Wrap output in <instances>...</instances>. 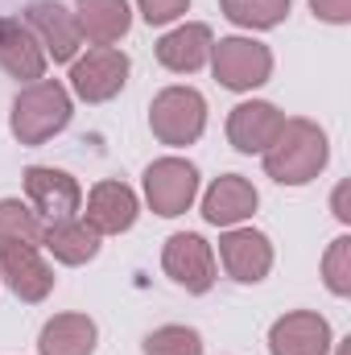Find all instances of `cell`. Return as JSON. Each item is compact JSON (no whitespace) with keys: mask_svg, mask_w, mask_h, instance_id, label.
Listing matches in <instances>:
<instances>
[{"mask_svg":"<svg viewBox=\"0 0 351 355\" xmlns=\"http://www.w3.org/2000/svg\"><path fill=\"white\" fill-rule=\"evenodd\" d=\"M264 157V174L277 186H306L327 170L331 162V141L327 132L306 120V116H289L277 132V141L261 153Z\"/></svg>","mask_w":351,"mask_h":355,"instance_id":"1","label":"cell"},{"mask_svg":"<svg viewBox=\"0 0 351 355\" xmlns=\"http://www.w3.org/2000/svg\"><path fill=\"white\" fill-rule=\"evenodd\" d=\"M75 116V99L71 91L62 87L58 79H37V83H25L12 99V112H8V128L21 145H46L54 141Z\"/></svg>","mask_w":351,"mask_h":355,"instance_id":"2","label":"cell"},{"mask_svg":"<svg viewBox=\"0 0 351 355\" xmlns=\"http://www.w3.org/2000/svg\"><path fill=\"white\" fill-rule=\"evenodd\" d=\"M149 128L162 145L186 149L207 132V99L194 87H166L149 103Z\"/></svg>","mask_w":351,"mask_h":355,"instance_id":"3","label":"cell"},{"mask_svg":"<svg viewBox=\"0 0 351 355\" xmlns=\"http://www.w3.org/2000/svg\"><path fill=\"white\" fill-rule=\"evenodd\" d=\"M211 75L228 91H257L273 79V50L257 37H219L211 46Z\"/></svg>","mask_w":351,"mask_h":355,"instance_id":"4","label":"cell"},{"mask_svg":"<svg viewBox=\"0 0 351 355\" xmlns=\"http://www.w3.org/2000/svg\"><path fill=\"white\" fill-rule=\"evenodd\" d=\"M141 186H145V202L153 215L178 219L198 198V166L186 157H157V162H149Z\"/></svg>","mask_w":351,"mask_h":355,"instance_id":"5","label":"cell"},{"mask_svg":"<svg viewBox=\"0 0 351 355\" xmlns=\"http://www.w3.org/2000/svg\"><path fill=\"white\" fill-rule=\"evenodd\" d=\"M21 186H25V202L33 207V215L42 223H62V219H75L83 211V186L67 170L29 166L21 174Z\"/></svg>","mask_w":351,"mask_h":355,"instance_id":"6","label":"cell"},{"mask_svg":"<svg viewBox=\"0 0 351 355\" xmlns=\"http://www.w3.org/2000/svg\"><path fill=\"white\" fill-rule=\"evenodd\" d=\"M128 54L116 50V46H91L83 58L71 62V91L83 99V103H108L116 99L124 83H128Z\"/></svg>","mask_w":351,"mask_h":355,"instance_id":"7","label":"cell"},{"mask_svg":"<svg viewBox=\"0 0 351 355\" xmlns=\"http://www.w3.org/2000/svg\"><path fill=\"white\" fill-rule=\"evenodd\" d=\"M162 268L186 293H207L219 277L215 268V248L198 236V232H174L162 248Z\"/></svg>","mask_w":351,"mask_h":355,"instance_id":"8","label":"cell"},{"mask_svg":"<svg viewBox=\"0 0 351 355\" xmlns=\"http://www.w3.org/2000/svg\"><path fill=\"white\" fill-rule=\"evenodd\" d=\"M21 21L33 29V37L42 42L46 58H54V62H75L79 58L83 33L75 25V8H67L58 0H33Z\"/></svg>","mask_w":351,"mask_h":355,"instance_id":"9","label":"cell"},{"mask_svg":"<svg viewBox=\"0 0 351 355\" xmlns=\"http://www.w3.org/2000/svg\"><path fill=\"white\" fill-rule=\"evenodd\" d=\"M0 281L29 306L54 293V268L46 265L37 244H0Z\"/></svg>","mask_w":351,"mask_h":355,"instance_id":"10","label":"cell"},{"mask_svg":"<svg viewBox=\"0 0 351 355\" xmlns=\"http://www.w3.org/2000/svg\"><path fill=\"white\" fill-rule=\"evenodd\" d=\"M219 265L223 272L232 277V281H240V285H257L268 277V268H273V244H268V236L257 232V227H228L223 236H219Z\"/></svg>","mask_w":351,"mask_h":355,"instance_id":"11","label":"cell"},{"mask_svg":"<svg viewBox=\"0 0 351 355\" xmlns=\"http://www.w3.org/2000/svg\"><path fill=\"white\" fill-rule=\"evenodd\" d=\"M331 322L318 310H289L268 327V355H331Z\"/></svg>","mask_w":351,"mask_h":355,"instance_id":"12","label":"cell"},{"mask_svg":"<svg viewBox=\"0 0 351 355\" xmlns=\"http://www.w3.org/2000/svg\"><path fill=\"white\" fill-rule=\"evenodd\" d=\"M137 215H141V198H137V190L128 182L103 178V182L91 186L83 219H87L99 236H124L137 223Z\"/></svg>","mask_w":351,"mask_h":355,"instance_id":"13","label":"cell"},{"mask_svg":"<svg viewBox=\"0 0 351 355\" xmlns=\"http://www.w3.org/2000/svg\"><path fill=\"white\" fill-rule=\"evenodd\" d=\"M285 124V112L268 99H244L228 112V145L236 153H264Z\"/></svg>","mask_w":351,"mask_h":355,"instance_id":"14","label":"cell"},{"mask_svg":"<svg viewBox=\"0 0 351 355\" xmlns=\"http://www.w3.org/2000/svg\"><path fill=\"white\" fill-rule=\"evenodd\" d=\"M257 202H261V194H257V186L244 174H219L207 186V194H203V219L211 227L228 232V227L248 223L257 215Z\"/></svg>","mask_w":351,"mask_h":355,"instance_id":"15","label":"cell"},{"mask_svg":"<svg viewBox=\"0 0 351 355\" xmlns=\"http://www.w3.org/2000/svg\"><path fill=\"white\" fill-rule=\"evenodd\" d=\"M46 50L33 37V29L21 17H0V71L21 79V83H37L46 79Z\"/></svg>","mask_w":351,"mask_h":355,"instance_id":"16","label":"cell"},{"mask_svg":"<svg viewBox=\"0 0 351 355\" xmlns=\"http://www.w3.org/2000/svg\"><path fill=\"white\" fill-rule=\"evenodd\" d=\"M211 46H215L211 25L186 21V25L170 29V33H162V42L153 46V54H157V62H162L166 71H174V75H194V71H203V67L211 62Z\"/></svg>","mask_w":351,"mask_h":355,"instance_id":"17","label":"cell"},{"mask_svg":"<svg viewBox=\"0 0 351 355\" xmlns=\"http://www.w3.org/2000/svg\"><path fill=\"white\" fill-rule=\"evenodd\" d=\"M99 240H103V236L91 227L87 219H79V215L42 227V248H46L58 265H71V268L95 261V257H99Z\"/></svg>","mask_w":351,"mask_h":355,"instance_id":"18","label":"cell"},{"mask_svg":"<svg viewBox=\"0 0 351 355\" xmlns=\"http://www.w3.org/2000/svg\"><path fill=\"white\" fill-rule=\"evenodd\" d=\"M75 25L91 46H112L132 29L128 0H75Z\"/></svg>","mask_w":351,"mask_h":355,"instance_id":"19","label":"cell"},{"mask_svg":"<svg viewBox=\"0 0 351 355\" xmlns=\"http://www.w3.org/2000/svg\"><path fill=\"white\" fill-rule=\"evenodd\" d=\"M99 343V327L87 314H54L37 335V355H91Z\"/></svg>","mask_w":351,"mask_h":355,"instance_id":"20","label":"cell"},{"mask_svg":"<svg viewBox=\"0 0 351 355\" xmlns=\"http://www.w3.org/2000/svg\"><path fill=\"white\" fill-rule=\"evenodd\" d=\"M219 8L240 29H277L289 17L293 0H219Z\"/></svg>","mask_w":351,"mask_h":355,"instance_id":"21","label":"cell"},{"mask_svg":"<svg viewBox=\"0 0 351 355\" xmlns=\"http://www.w3.org/2000/svg\"><path fill=\"white\" fill-rule=\"evenodd\" d=\"M42 219L25 198H0V244H37L42 248Z\"/></svg>","mask_w":351,"mask_h":355,"instance_id":"22","label":"cell"},{"mask_svg":"<svg viewBox=\"0 0 351 355\" xmlns=\"http://www.w3.org/2000/svg\"><path fill=\"white\" fill-rule=\"evenodd\" d=\"M141 352L145 355H203V335L194 331V327H157V331H149L145 335V343H141Z\"/></svg>","mask_w":351,"mask_h":355,"instance_id":"23","label":"cell"},{"mask_svg":"<svg viewBox=\"0 0 351 355\" xmlns=\"http://www.w3.org/2000/svg\"><path fill=\"white\" fill-rule=\"evenodd\" d=\"M323 281L335 297H351V236L331 240V248L323 257Z\"/></svg>","mask_w":351,"mask_h":355,"instance_id":"24","label":"cell"},{"mask_svg":"<svg viewBox=\"0 0 351 355\" xmlns=\"http://www.w3.org/2000/svg\"><path fill=\"white\" fill-rule=\"evenodd\" d=\"M190 0H137V12L145 17V25H170L178 17H186Z\"/></svg>","mask_w":351,"mask_h":355,"instance_id":"25","label":"cell"},{"mask_svg":"<svg viewBox=\"0 0 351 355\" xmlns=\"http://www.w3.org/2000/svg\"><path fill=\"white\" fill-rule=\"evenodd\" d=\"M310 12L327 25H348L351 21V0H310Z\"/></svg>","mask_w":351,"mask_h":355,"instance_id":"26","label":"cell"},{"mask_svg":"<svg viewBox=\"0 0 351 355\" xmlns=\"http://www.w3.org/2000/svg\"><path fill=\"white\" fill-rule=\"evenodd\" d=\"M331 207H335V219H339V223H351V211H348V182H343V186L335 190Z\"/></svg>","mask_w":351,"mask_h":355,"instance_id":"27","label":"cell"}]
</instances>
